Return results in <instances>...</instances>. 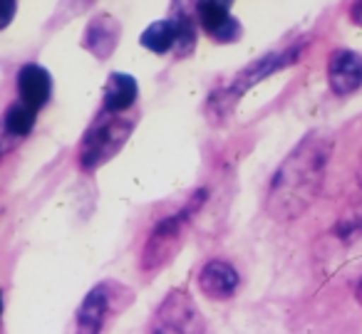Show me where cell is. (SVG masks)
<instances>
[{"instance_id": "1", "label": "cell", "mask_w": 362, "mask_h": 334, "mask_svg": "<svg viewBox=\"0 0 362 334\" xmlns=\"http://www.w3.org/2000/svg\"><path fill=\"white\" fill-rule=\"evenodd\" d=\"M332 154L330 136L310 131L276 169L266 193V213L278 223L300 218L320 196L327 161Z\"/></svg>"}, {"instance_id": "2", "label": "cell", "mask_w": 362, "mask_h": 334, "mask_svg": "<svg viewBox=\"0 0 362 334\" xmlns=\"http://www.w3.org/2000/svg\"><path fill=\"white\" fill-rule=\"evenodd\" d=\"M206 189L197 191V193L189 198V203L179 210V213L169 215V218L159 220L154 225V230L146 238V245L141 250V270L144 273H154V270H161L176 258V253L184 245V235H187V228L192 223V218L199 213L204 203H206Z\"/></svg>"}, {"instance_id": "3", "label": "cell", "mask_w": 362, "mask_h": 334, "mask_svg": "<svg viewBox=\"0 0 362 334\" xmlns=\"http://www.w3.org/2000/svg\"><path fill=\"white\" fill-rule=\"evenodd\" d=\"M303 47H305V42H298V45L283 47V50H278V52H268L266 57H261V60H256L248 67H243L231 85L211 95V100H209V117H211L214 121H221L223 117L233 109V105H236V102L241 100V97L246 95L253 85H258V82H263L266 77H271V75H276V72L291 67L293 62L300 57Z\"/></svg>"}, {"instance_id": "4", "label": "cell", "mask_w": 362, "mask_h": 334, "mask_svg": "<svg viewBox=\"0 0 362 334\" xmlns=\"http://www.w3.org/2000/svg\"><path fill=\"white\" fill-rule=\"evenodd\" d=\"M134 131V121L119 114H107L102 112V117L95 124L87 129L85 139L80 146V166L82 171H95L100 166H105L110 159H115L122 151V146L127 144V139Z\"/></svg>"}, {"instance_id": "5", "label": "cell", "mask_w": 362, "mask_h": 334, "mask_svg": "<svg viewBox=\"0 0 362 334\" xmlns=\"http://www.w3.org/2000/svg\"><path fill=\"white\" fill-rule=\"evenodd\" d=\"M206 322L184 290H171L151 319L149 334H204Z\"/></svg>"}, {"instance_id": "6", "label": "cell", "mask_w": 362, "mask_h": 334, "mask_svg": "<svg viewBox=\"0 0 362 334\" xmlns=\"http://www.w3.org/2000/svg\"><path fill=\"white\" fill-rule=\"evenodd\" d=\"M233 0H197V16L204 32L216 42H236L241 37V23L228 13Z\"/></svg>"}, {"instance_id": "7", "label": "cell", "mask_w": 362, "mask_h": 334, "mask_svg": "<svg viewBox=\"0 0 362 334\" xmlns=\"http://www.w3.org/2000/svg\"><path fill=\"white\" fill-rule=\"evenodd\" d=\"M327 82L337 97L355 95L362 87V55L355 50H335L327 60Z\"/></svg>"}, {"instance_id": "8", "label": "cell", "mask_w": 362, "mask_h": 334, "mask_svg": "<svg viewBox=\"0 0 362 334\" xmlns=\"http://www.w3.org/2000/svg\"><path fill=\"white\" fill-rule=\"evenodd\" d=\"M199 290L209 299H231L238 290V270L226 260H209L199 270Z\"/></svg>"}, {"instance_id": "9", "label": "cell", "mask_w": 362, "mask_h": 334, "mask_svg": "<svg viewBox=\"0 0 362 334\" xmlns=\"http://www.w3.org/2000/svg\"><path fill=\"white\" fill-rule=\"evenodd\" d=\"M18 95H21V102L33 109H42L47 105L52 95V80L50 72L42 65H23L21 72H18Z\"/></svg>"}, {"instance_id": "10", "label": "cell", "mask_w": 362, "mask_h": 334, "mask_svg": "<svg viewBox=\"0 0 362 334\" xmlns=\"http://www.w3.org/2000/svg\"><path fill=\"white\" fill-rule=\"evenodd\" d=\"M122 35V25L112 16H97L95 20L87 25L85 30V47L97 57V60H107L112 52L117 50V42Z\"/></svg>"}, {"instance_id": "11", "label": "cell", "mask_w": 362, "mask_h": 334, "mask_svg": "<svg viewBox=\"0 0 362 334\" xmlns=\"http://www.w3.org/2000/svg\"><path fill=\"white\" fill-rule=\"evenodd\" d=\"M107 312H110V292L105 285H100V287L90 290V294L82 299L80 309H77L75 334H100Z\"/></svg>"}, {"instance_id": "12", "label": "cell", "mask_w": 362, "mask_h": 334, "mask_svg": "<svg viewBox=\"0 0 362 334\" xmlns=\"http://www.w3.org/2000/svg\"><path fill=\"white\" fill-rule=\"evenodd\" d=\"M136 95H139V87H136L134 77L124 75V72H112L105 85V112L107 114H122L134 105Z\"/></svg>"}, {"instance_id": "13", "label": "cell", "mask_w": 362, "mask_h": 334, "mask_svg": "<svg viewBox=\"0 0 362 334\" xmlns=\"http://www.w3.org/2000/svg\"><path fill=\"white\" fill-rule=\"evenodd\" d=\"M176 42H179V25H176L174 18L151 23V25L141 32V45H144L146 50L156 52V55L169 52L171 47H176Z\"/></svg>"}, {"instance_id": "14", "label": "cell", "mask_w": 362, "mask_h": 334, "mask_svg": "<svg viewBox=\"0 0 362 334\" xmlns=\"http://www.w3.org/2000/svg\"><path fill=\"white\" fill-rule=\"evenodd\" d=\"M35 117H37V109L23 105V102L11 105L6 112V134L13 136V139L28 136L33 131V126H35Z\"/></svg>"}, {"instance_id": "15", "label": "cell", "mask_w": 362, "mask_h": 334, "mask_svg": "<svg viewBox=\"0 0 362 334\" xmlns=\"http://www.w3.org/2000/svg\"><path fill=\"white\" fill-rule=\"evenodd\" d=\"M13 13H16V0H6V6H3V28L11 25Z\"/></svg>"}, {"instance_id": "16", "label": "cell", "mask_w": 362, "mask_h": 334, "mask_svg": "<svg viewBox=\"0 0 362 334\" xmlns=\"http://www.w3.org/2000/svg\"><path fill=\"white\" fill-rule=\"evenodd\" d=\"M350 18L357 23V25H362V0H355V6H352Z\"/></svg>"}, {"instance_id": "17", "label": "cell", "mask_w": 362, "mask_h": 334, "mask_svg": "<svg viewBox=\"0 0 362 334\" xmlns=\"http://www.w3.org/2000/svg\"><path fill=\"white\" fill-rule=\"evenodd\" d=\"M355 297H357V302L362 304V280H360V285H357V290H355Z\"/></svg>"}]
</instances>
